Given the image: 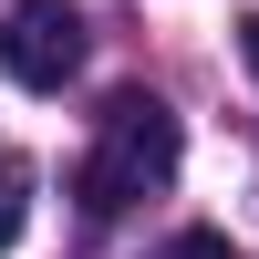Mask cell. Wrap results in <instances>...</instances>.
Instances as JSON below:
<instances>
[{
  "label": "cell",
  "instance_id": "obj_1",
  "mask_svg": "<svg viewBox=\"0 0 259 259\" xmlns=\"http://www.w3.org/2000/svg\"><path fill=\"white\" fill-rule=\"evenodd\" d=\"M177 114H166L145 83H124L114 104L94 114V156L73 166V197H83V218H124L135 197H156L166 177H177Z\"/></svg>",
  "mask_w": 259,
  "mask_h": 259
},
{
  "label": "cell",
  "instance_id": "obj_2",
  "mask_svg": "<svg viewBox=\"0 0 259 259\" xmlns=\"http://www.w3.org/2000/svg\"><path fill=\"white\" fill-rule=\"evenodd\" d=\"M0 73L21 94H62L83 73V11L73 0H11L0 11Z\"/></svg>",
  "mask_w": 259,
  "mask_h": 259
},
{
  "label": "cell",
  "instance_id": "obj_3",
  "mask_svg": "<svg viewBox=\"0 0 259 259\" xmlns=\"http://www.w3.org/2000/svg\"><path fill=\"white\" fill-rule=\"evenodd\" d=\"M156 259H239V249H228V239H218V228H177V239H166Z\"/></svg>",
  "mask_w": 259,
  "mask_h": 259
},
{
  "label": "cell",
  "instance_id": "obj_4",
  "mask_svg": "<svg viewBox=\"0 0 259 259\" xmlns=\"http://www.w3.org/2000/svg\"><path fill=\"white\" fill-rule=\"evenodd\" d=\"M21 218H31V187H21V177H0V249L21 239Z\"/></svg>",
  "mask_w": 259,
  "mask_h": 259
},
{
  "label": "cell",
  "instance_id": "obj_5",
  "mask_svg": "<svg viewBox=\"0 0 259 259\" xmlns=\"http://www.w3.org/2000/svg\"><path fill=\"white\" fill-rule=\"evenodd\" d=\"M239 52H249V73H259V11H249V21H239Z\"/></svg>",
  "mask_w": 259,
  "mask_h": 259
}]
</instances>
